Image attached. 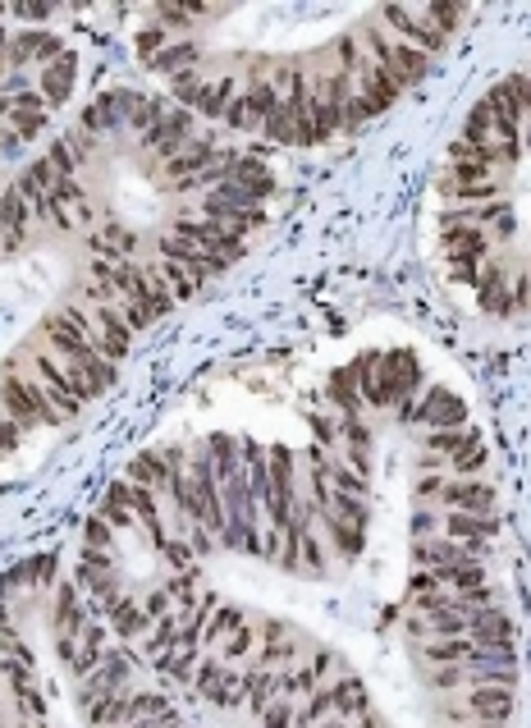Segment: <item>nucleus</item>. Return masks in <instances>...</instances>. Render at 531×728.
Listing matches in <instances>:
<instances>
[{
    "label": "nucleus",
    "mask_w": 531,
    "mask_h": 728,
    "mask_svg": "<svg viewBox=\"0 0 531 728\" xmlns=\"http://www.w3.org/2000/svg\"><path fill=\"white\" fill-rule=\"evenodd\" d=\"M193 692H202L211 706H225V710H239L248 706V696H243V674H234L216 651L202 655L193 669Z\"/></svg>",
    "instance_id": "4"
},
{
    "label": "nucleus",
    "mask_w": 531,
    "mask_h": 728,
    "mask_svg": "<svg viewBox=\"0 0 531 728\" xmlns=\"http://www.w3.org/2000/svg\"><path fill=\"white\" fill-rule=\"evenodd\" d=\"M467 637L477 646H513V623L504 619L495 605L472 609V614H467Z\"/></svg>",
    "instance_id": "14"
},
{
    "label": "nucleus",
    "mask_w": 531,
    "mask_h": 728,
    "mask_svg": "<svg viewBox=\"0 0 531 728\" xmlns=\"http://www.w3.org/2000/svg\"><path fill=\"white\" fill-rule=\"evenodd\" d=\"M298 564H303V573H312V577H321L330 568V555H326V541L316 532H307L303 536V545H298Z\"/></svg>",
    "instance_id": "26"
},
{
    "label": "nucleus",
    "mask_w": 531,
    "mask_h": 728,
    "mask_svg": "<svg viewBox=\"0 0 531 728\" xmlns=\"http://www.w3.org/2000/svg\"><path fill=\"white\" fill-rule=\"evenodd\" d=\"M440 532L449 536V541H490V532H495V518H477V513H449L440 518Z\"/></svg>",
    "instance_id": "20"
},
{
    "label": "nucleus",
    "mask_w": 531,
    "mask_h": 728,
    "mask_svg": "<svg viewBox=\"0 0 531 728\" xmlns=\"http://www.w3.org/2000/svg\"><path fill=\"white\" fill-rule=\"evenodd\" d=\"M527 307H531V289H527Z\"/></svg>",
    "instance_id": "39"
},
{
    "label": "nucleus",
    "mask_w": 531,
    "mask_h": 728,
    "mask_svg": "<svg viewBox=\"0 0 531 728\" xmlns=\"http://www.w3.org/2000/svg\"><path fill=\"white\" fill-rule=\"evenodd\" d=\"M445 472H422V477L412 481V500L422 504H440V495H445Z\"/></svg>",
    "instance_id": "31"
},
{
    "label": "nucleus",
    "mask_w": 531,
    "mask_h": 728,
    "mask_svg": "<svg viewBox=\"0 0 531 728\" xmlns=\"http://www.w3.org/2000/svg\"><path fill=\"white\" fill-rule=\"evenodd\" d=\"M486 463H490L486 445H477V449H467V454H458L454 463H449V477H481V472H486Z\"/></svg>",
    "instance_id": "30"
},
{
    "label": "nucleus",
    "mask_w": 531,
    "mask_h": 728,
    "mask_svg": "<svg viewBox=\"0 0 531 728\" xmlns=\"http://www.w3.org/2000/svg\"><path fill=\"white\" fill-rule=\"evenodd\" d=\"M435 591H449L445 577L435 573V568H417V573H412V582H408V600L412 596H435Z\"/></svg>",
    "instance_id": "33"
},
{
    "label": "nucleus",
    "mask_w": 531,
    "mask_h": 728,
    "mask_svg": "<svg viewBox=\"0 0 531 728\" xmlns=\"http://www.w3.org/2000/svg\"><path fill=\"white\" fill-rule=\"evenodd\" d=\"M477 728H504V724H477Z\"/></svg>",
    "instance_id": "38"
},
{
    "label": "nucleus",
    "mask_w": 531,
    "mask_h": 728,
    "mask_svg": "<svg viewBox=\"0 0 531 728\" xmlns=\"http://www.w3.org/2000/svg\"><path fill=\"white\" fill-rule=\"evenodd\" d=\"M115 545V527H110L101 513H92V518L83 522V550H110Z\"/></svg>",
    "instance_id": "27"
},
{
    "label": "nucleus",
    "mask_w": 531,
    "mask_h": 728,
    "mask_svg": "<svg viewBox=\"0 0 531 728\" xmlns=\"http://www.w3.org/2000/svg\"><path fill=\"white\" fill-rule=\"evenodd\" d=\"M326 399L339 417H362V390H358V362H344L339 371H330Z\"/></svg>",
    "instance_id": "13"
},
{
    "label": "nucleus",
    "mask_w": 531,
    "mask_h": 728,
    "mask_svg": "<svg viewBox=\"0 0 531 728\" xmlns=\"http://www.w3.org/2000/svg\"><path fill=\"white\" fill-rule=\"evenodd\" d=\"M243 696H248V710H252V715H261V710H266L275 696H280V669H261V664L243 669Z\"/></svg>",
    "instance_id": "19"
},
{
    "label": "nucleus",
    "mask_w": 531,
    "mask_h": 728,
    "mask_svg": "<svg viewBox=\"0 0 531 728\" xmlns=\"http://www.w3.org/2000/svg\"><path fill=\"white\" fill-rule=\"evenodd\" d=\"M142 600V609H147V619H165V614H174V600H170V591L165 587H152L147 591V596H138Z\"/></svg>",
    "instance_id": "35"
},
{
    "label": "nucleus",
    "mask_w": 531,
    "mask_h": 728,
    "mask_svg": "<svg viewBox=\"0 0 531 728\" xmlns=\"http://www.w3.org/2000/svg\"><path fill=\"white\" fill-rule=\"evenodd\" d=\"M477 445H486L477 426H454V431H426L422 435L426 454H440V458H449V463H454L458 454H467V449H477Z\"/></svg>",
    "instance_id": "15"
},
{
    "label": "nucleus",
    "mask_w": 531,
    "mask_h": 728,
    "mask_svg": "<svg viewBox=\"0 0 531 728\" xmlns=\"http://www.w3.org/2000/svg\"><path fill=\"white\" fill-rule=\"evenodd\" d=\"M19 445H23V426L14 422V417H5V413H0V458H5V454H14V449H19Z\"/></svg>",
    "instance_id": "36"
},
{
    "label": "nucleus",
    "mask_w": 531,
    "mask_h": 728,
    "mask_svg": "<svg viewBox=\"0 0 531 728\" xmlns=\"http://www.w3.org/2000/svg\"><path fill=\"white\" fill-rule=\"evenodd\" d=\"M174 472H184V468H174V463H170V449H147V454H138L129 468H124V481L165 495V490H170V481H174Z\"/></svg>",
    "instance_id": "9"
},
{
    "label": "nucleus",
    "mask_w": 531,
    "mask_h": 728,
    "mask_svg": "<svg viewBox=\"0 0 531 728\" xmlns=\"http://www.w3.org/2000/svg\"><path fill=\"white\" fill-rule=\"evenodd\" d=\"M0 413L14 417L23 431H33V426H60V413H55L46 385L23 367L0 371Z\"/></svg>",
    "instance_id": "1"
},
{
    "label": "nucleus",
    "mask_w": 531,
    "mask_h": 728,
    "mask_svg": "<svg viewBox=\"0 0 531 728\" xmlns=\"http://www.w3.org/2000/svg\"><path fill=\"white\" fill-rule=\"evenodd\" d=\"M440 518H445V513H431V509L412 513V522H408L412 541H435V536H445V532H440Z\"/></svg>",
    "instance_id": "32"
},
{
    "label": "nucleus",
    "mask_w": 531,
    "mask_h": 728,
    "mask_svg": "<svg viewBox=\"0 0 531 728\" xmlns=\"http://www.w3.org/2000/svg\"><path fill=\"white\" fill-rule=\"evenodd\" d=\"M239 623H243L239 609L216 605V614H211V619H206V628H202V646H211V651H216V646L225 642V637H229L234 628H239Z\"/></svg>",
    "instance_id": "25"
},
{
    "label": "nucleus",
    "mask_w": 531,
    "mask_h": 728,
    "mask_svg": "<svg viewBox=\"0 0 531 728\" xmlns=\"http://www.w3.org/2000/svg\"><path fill=\"white\" fill-rule=\"evenodd\" d=\"M74 78H78V55H74V51L55 55L51 65H42L37 92H42L46 106H60V101H69V92H74Z\"/></svg>",
    "instance_id": "12"
},
{
    "label": "nucleus",
    "mask_w": 531,
    "mask_h": 728,
    "mask_svg": "<svg viewBox=\"0 0 531 728\" xmlns=\"http://www.w3.org/2000/svg\"><path fill=\"white\" fill-rule=\"evenodd\" d=\"M472 651H477L472 637H426L422 660L431 664V669H440V664H467V655Z\"/></svg>",
    "instance_id": "21"
},
{
    "label": "nucleus",
    "mask_w": 531,
    "mask_h": 728,
    "mask_svg": "<svg viewBox=\"0 0 531 728\" xmlns=\"http://www.w3.org/2000/svg\"><path fill=\"white\" fill-rule=\"evenodd\" d=\"M261 728H293V719H298V701H284V696H275L271 706L261 710Z\"/></svg>",
    "instance_id": "29"
},
{
    "label": "nucleus",
    "mask_w": 531,
    "mask_h": 728,
    "mask_svg": "<svg viewBox=\"0 0 531 728\" xmlns=\"http://www.w3.org/2000/svg\"><path fill=\"white\" fill-rule=\"evenodd\" d=\"M330 692H335V719L358 724V719L371 715V696L358 678H330Z\"/></svg>",
    "instance_id": "17"
},
{
    "label": "nucleus",
    "mask_w": 531,
    "mask_h": 728,
    "mask_svg": "<svg viewBox=\"0 0 531 728\" xmlns=\"http://www.w3.org/2000/svg\"><path fill=\"white\" fill-rule=\"evenodd\" d=\"M115 362H106L97 353V348H92V353H83V358H69L65 362V376H69V390H74V399L78 403H87V399H97L101 390H106L110 381H115Z\"/></svg>",
    "instance_id": "5"
},
{
    "label": "nucleus",
    "mask_w": 531,
    "mask_h": 728,
    "mask_svg": "<svg viewBox=\"0 0 531 728\" xmlns=\"http://www.w3.org/2000/svg\"><path fill=\"white\" fill-rule=\"evenodd\" d=\"M522 142H531V120H527V129H522Z\"/></svg>",
    "instance_id": "37"
},
{
    "label": "nucleus",
    "mask_w": 531,
    "mask_h": 728,
    "mask_svg": "<svg viewBox=\"0 0 531 728\" xmlns=\"http://www.w3.org/2000/svg\"><path fill=\"white\" fill-rule=\"evenodd\" d=\"M133 692V687H129ZM129 692H101V696H92L87 701V724L92 728H129Z\"/></svg>",
    "instance_id": "18"
},
{
    "label": "nucleus",
    "mask_w": 531,
    "mask_h": 728,
    "mask_svg": "<svg viewBox=\"0 0 531 728\" xmlns=\"http://www.w3.org/2000/svg\"><path fill=\"white\" fill-rule=\"evenodd\" d=\"M170 715H179V710L170 706L165 692H129V724H138V719H170Z\"/></svg>",
    "instance_id": "23"
},
{
    "label": "nucleus",
    "mask_w": 531,
    "mask_h": 728,
    "mask_svg": "<svg viewBox=\"0 0 531 728\" xmlns=\"http://www.w3.org/2000/svg\"><path fill=\"white\" fill-rule=\"evenodd\" d=\"M106 619H110V628L120 632L124 642H142L147 632H152V619H147V609H142V600L138 596H129V591H120L115 600H106Z\"/></svg>",
    "instance_id": "10"
},
{
    "label": "nucleus",
    "mask_w": 531,
    "mask_h": 728,
    "mask_svg": "<svg viewBox=\"0 0 531 728\" xmlns=\"http://www.w3.org/2000/svg\"><path fill=\"white\" fill-rule=\"evenodd\" d=\"M101 518L115 527V532H129V527H138V518H133V481H110L106 495H101Z\"/></svg>",
    "instance_id": "16"
},
{
    "label": "nucleus",
    "mask_w": 531,
    "mask_h": 728,
    "mask_svg": "<svg viewBox=\"0 0 531 728\" xmlns=\"http://www.w3.org/2000/svg\"><path fill=\"white\" fill-rule=\"evenodd\" d=\"M69 46L60 42L55 33H46V28H23V33H14L10 37V65L14 69H23V65H51L55 55H65Z\"/></svg>",
    "instance_id": "7"
},
{
    "label": "nucleus",
    "mask_w": 531,
    "mask_h": 728,
    "mask_svg": "<svg viewBox=\"0 0 531 728\" xmlns=\"http://www.w3.org/2000/svg\"><path fill=\"white\" fill-rule=\"evenodd\" d=\"M42 339L51 348V358H60V362L92 353V316H87V307H65V312L46 316Z\"/></svg>",
    "instance_id": "3"
},
{
    "label": "nucleus",
    "mask_w": 531,
    "mask_h": 728,
    "mask_svg": "<svg viewBox=\"0 0 531 728\" xmlns=\"http://www.w3.org/2000/svg\"><path fill=\"white\" fill-rule=\"evenodd\" d=\"M257 642H261L257 623H252V619H243L239 628H234V632H229V637H225V642L216 646V655H220V660H225V664H234V660H243V655H252V651H257Z\"/></svg>",
    "instance_id": "22"
},
{
    "label": "nucleus",
    "mask_w": 531,
    "mask_h": 728,
    "mask_svg": "<svg viewBox=\"0 0 531 728\" xmlns=\"http://www.w3.org/2000/svg\"><path fill=\"white\" fill-rule=\"evenodd\" d=\"M394 413H399L403 426H422V431H454V426H467V403L458 399L454 390H445V385H431L426 394L399 403Z\"/></svg>",
    "instance_id": "2"
},
{
    "label": "nucleus",
    "mask_w": 531,
    "mask_h": 728,
    "mask_svg": "<svg viewBox=\"0 0 531 728\" xmlns=\"http://www.w3.org/2000/svg\"><path fill=\"white\" fill-rule=\"evenodd\" d=\"M513 687H472L467 692V715L477 719V724H509V715H513Z\"/></svg>",
    "instance_id": "11"
},
{
    "label": "nucleus",
    "mask_w": 531,
    "mask_h": 728,
    "mask_svg": "<svg viewBox=\"0 0 531 728\" xmlns=\"http://www.w3.org/2000/svg\"><path fill=\"white\" fill-rule=\"evenodd\" d=\"M326 527H330V550H335L339 559H353L362 555V541H367V532L362 527H348V522H335V518H326Z\"/></svg>",
    "instance_id": "24"
},
{
    "label": "nucleus",
    "mask_w": 531,
    "mask_h": 728,
    "mask_svg": "<svg viewBox=\"0 0 531 728\" xmlns=\"http://www.w3.org/2000/svg\"><path fill=\"white\" fill-rule=\"evenodd\" d=\"M440 504H445L449 513H477V518H490V509H495V490H490L486 477H449Z\"/></svg>",
    "instance_id": "6"
},
{
    "label": "nucleus",
    "mask_w": 531,
    "mask_h": 728,
    "mask_svg": "<svg viewBox=\"0 0 531 728\" xmlns=\"http://www.w3.org/2000/svg\"><path fill=\"white\" fill-rule=\"evenodd\" d=\"M467 683V669L463 664H440V669H431V687L435 692H454V687Z\"/></svg>",
    "instance_id": "34"
},
{
    "label": "nucleus",
    "mask_w": 531,
    "mask_h": 728,
    "mask_svg": "<svg viewBox=\"0 0 531 728\" xmlns=\"http://www.w3.org/2000/svg\"><path fill=\"white\" fill-rule=\"evenodd\" d=\"M472 289H477V303L486 307V312H495V316H509V312H518L522 307L518 284L499 271V266H481V275L472 280Z\"/></svg>",
    "instance_id": "8"
},
{
    "label": "nucleus",
    "mask_w": 531,
    "mask_h": 728,
    "mask_svg": "<svg viewBox=\"0 0 531 728\" xmlns=\"http://www.w3.org/2000/svg\"><path fill=\"white\" fill-rule=\"evenodd\" d=\"M165 591H170V600H174V609H184V605H193L197 600V568H188V573H174L170 582H165Z\"/></svg>",
    "instance_id": "28"
}]
</instances>
